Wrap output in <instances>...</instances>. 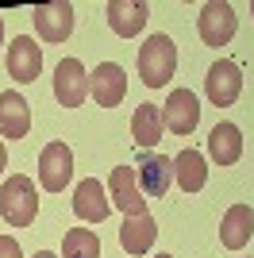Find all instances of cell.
<instances>
[{
	"instance_id": "1",
	"label": "cell",
	"mask_w": 254,
	"mask_h": 258,
	"mask_svg": "<svg viewBox=\"0 0 254 258\" xmlns=\"http://www.w3.org/2000/svg\"><path fill=\"white\" fill-rule=\"evenodd\" d=\"M0 216L12 227H31L35 224V216H39V193H35L31 177H23V173L4 177V185H0Z\"/></svg>"
},
{
	"instance_id": "2",
	"label": "cell",
	"mask_w": 254,
	"mask_h": 258,
	"mask_svg": "<svg viewBox=\"0 0 254 258\" xmlns=\"http://www.w3.org/2000/svg\"><path fill=\"white\" fill-rule=\"evenodd\" d=\"M177 70V46L169 35H150L147 43L139 46V77L147 89H162Z\"/></svg>"
},
{
	"instance_id": "3",
	"label": "cell",
	"mask_w": 254,
	"mask_h": 258,
	"mask_svg": "<svg viewBox=\"0 0 254 258\" xmlns=\"http://www.w3.org/2000/svg\"><path fill=\"white\" fill-rule=\"evenodd\" d=\"M197 27H201V39L204 46H227L235 39V31H239V16H235L231 4H223V0H208L201 8V16H197Z\"/></svg>"
},
{
	"instance_id": "4",
	"label": "cell",
	"mask_w": 254,
	"mask_h": 258,
	"mask_svg": "<svg viewBox=\"0 0 254 258\" xmlns=\"http://www.w3.org/2000/svg\"><path fill=\"white\" fill-rule=\"evenodd\" d=\"M74 181V151L66 143H46L39 154V185L46 193H62Z\"/></svg>"
},
{
	"instance_id": "5",
	"label": "cell",
	"mask_w": 254,
	"mask_h": 258,
	"mask_svg": "<svg viewBox=\"0 0 254 258\" xmlns=\"http://www.w3.org/2000/svg\"><path fill=\"white\" fill-rule=\"evenodd\" d=\"M54 97L62 108H81L89 97V70L81 66V58H62L54 66Z\"/></svg>"
},
{
	"instance_id": "6",
	"label": "cell",
	"mask_w": 254,
	"mask_h": 258,
	"mask_svg": "<svg viewBox=\"0 0 254 258\" xmlns=\"http://www.w3.org/2000/svg\"><path fill=\"white\" fill-rule=\"evenodd\" d=\"M35 31L42 43H66L74 31V4L70 0H54V4H35L31 8Z\"/></svg>"
},
{
	"instance_id": "7",
	"label": "cell",
	"mask_w": 254,
	"mask_h": 258,
	"mask_svg": "<svg viewBox=\"0 0 254 258\" xmlns=\"http://www.w3.org/2000/svg\"><path fill=\"white\" fill-rule=\"evenodd\" d=\"M204 93H208V100L216 108H231L239 100V93H243V70L231 58H220L204 77Z\"/></svg>"
},
{
	"instance_id": "8",
	"label": "cell",
	"mask_w": 254,
	"mask_h": 258,
	"mask_svg": "<svg viewBox=\"0 0 254 258\" xmlns=\"http://www.w3.org/2000/svg\"><path fill=\"white\" fill-rule=\"evenodd\" d=\"M108 201L119 208L123 216H143L147 212V197L139 189V173L131 166H116L108 177Z\"/></svg>"
},
{
	"instance_id": "9",
	"label": "cell",
	"mask_w": 254,
	"mask_h": 258,
	"mask_svg": "<svg viewBox=\"0 0 254 258\" xmlns=\"http://www.w3.org/2000/svg\"><path fill=\"white\" fill-rule=\"evenodd\" d=\"M89 97L96 100V108H116L127 97V74L116 62H100L89 74Z\"/></svg>"
},
{
	"instance_id": "10",
	"label": "cell",
	"mask_w": 254,
	"mask_h": 258,
	"mask_svg": "<svg viewBox=\"0 0 254 258\" xmlns=\"http://www.w3.org/2000/svg\"><path fill=\"white\" fill-rule=\"evenodd\" d=\"M162 123H166L173 135H193L197 123H201V100L193 97L189 89H173L162 104Z\"/></svg>"
},
{
	"instance_id": "11",
	"label": "cell",
	"mask_w": 254,
	"mask_h": 258,
	"mask_svg": "<svg viewBox=\"0 0 254 258\" xmlns=\"http://www.w3.org/2000/svg\"><path fill=\"white\" fill-rule=\"evenodd\" d=\"M4 62H8V77L12 81L27 85V81H35V77L42 74V46L35 43L31 35H16Z\"/></svg>"
},
{
	"instance_id": "12",
	"label": "cell",
	"mask_w": 254,
	"mask_h": 258,
	"mask_svg": "<svg viewBox=\"0 0 254 258\" xmlns=\"http://www.w3.org/2000/svg\"><path fill=\"white\" fill-rule=\"evenodd\" d=\"M74 212L81 216L85 224H104V220H108L112 201H108V189L96 181V177L77 181V189H74Z\"/></svg>"
},
{
	"instance_id": "13",
	"label": "cell",
	"mask_w": 254,
	"mask_h": 258,
	"mask_svg": "<svg viewBox=\"0 0 254 258\" xmlns=\"http://www.w3.org/2000/svg\"><path fill=\"white\" fill-rule=\"evenodd\" d=\"M104 16H108V27H112L119 39H135V35L147 27L150 8L143 4V0H112V4L104 8Z\"/></svg>"
},
{
	"instance_id": "14",
	"label": "cell",
	"mask_w": 254,
	"mask_h": 258,
	"mask_svg": "<svg viewBox=\"0 0 254 258\" xmlns=\"http://www.w3.org/2000/svg\"><path fill=\"white\" fill-rule=\"evenodd\" d=\"M254 235V208L250 205H231L220 220V243L227 250H243Z\"/></svg>"
},
{
	"instance_id": "15",
	"label": "cell",
	"mask_w": 254,
	"mask_h": 258,
	"mask_svg": "<svg viewBox=\"0 0 254 258\" xmlns=\"http://www.w3.org/2000/svg\"><path fill=\"white\" fill-rule=\"evenodd\" d=\"M31 131V108L23 100V93L8 89V93H0V135L4 139H23Z\"/></svg>"
},
{
	"instance_id": "16",
	"label": "cell",
	"mask_w": 254,
	"mask_h": 258,
	"mask_svg": "<svg viewBox=\"0 0 254 258\" xmlns=\"http://www.w3.org/2000/svg\"><path fill=\"white\" fill-rule=\"evenodd\" d=\"M154 239H158V224H154V216H150V212H143V216H123V227H119V247H123L127 254H150Z\"/></svg>"
},
{
	"instance_id": "17",
	"label": "cell",
	"mask_w": 254,
	"mask_h": 258,
	"mask_svg": "<svg viewBox=\"0 0 254 258\" xmlns=\"http://www.w3.org/2000/svg\"><path fill=\"white\" fill-rule=\"evenodd\" d=\"M208 158L216 166H235V162L243 158V131L235 127V123H216L208 131Z\"/></svg>"
},
{
	"instance_id": "18",
	"label": "cell",
	"mask_w": 254,
	"mask_h": 258,
	"mask_svg": "<svg viewBox=\"0 0 254 258\" xmlns=\"http://www.w3.org/2000/svg\"><path fill=\"white\" fill-rule=\"evenodd\" d=\"M139 189H143V197H162L169 189V181H173V158H162V154H143L139 158Z\"/></svg>"
},
{
	"instance_id": "19",
	"label": "cell",
	"mask_w": 254,
	"mask_h": 258,
	"mask_svg": "<svg viewBox=\"0 0 254 258\" xmlns=\"http://www.w3.org/2000/svg\"><path fill=\"white\" fill-rule=\"evenodd\" d=\"M162 131H166V123H162V108L158 104H139L135 112H131V139H135L143 151L158 147Z\"/></svg>"
},
{
	"instance_id": "20",
	"label": "cell",
	"mask_w": 254,
	"mask_h": 258,
	"mask_svg": "<svg viewBox=\"0 0 254 258\" xmlns=\"http://www.w3.org/2000/svg\"><path fill=\"white\" fill-rule=\"evenodd\" d=\"M173 177H177V185L185 193H201L204 181H208V158H204L201 151L185 147V151L173 158Z\"/></svg>"
},
{
	"instance_id": "21",
	"label": "cell",
	"mask_w": 254,
	"mask_h": 258,
	"mask_svg": "<svg viewBox=\"0 0 254 258\" xmlns=\"http://www.w3.org/2000/svg\"><path fill=\"white\" fill-rule=\"evenodd\" d=\"M62 258H100V239L89 227H70L62 235Z\"/></svg>"
},
{
	"instance_id": "22",
	"label": "cell",
	"mask_w": 254,
	"mask_h": 258,
	"mask_svg": "<svg viewBox=\"0 0 254 258\" xmlns=\"http://www.w3.org/2000/svg\"><path fill=\"white\" fill-rule=\"evenodd\" d=\"M0 258H23L20 243H16L12 235H0Z\"/></svg>"
},
{
	"instance_id": "23",
	"label": "cell",
	"mask_w": 254,
	"mask_h": 258,
	"mask_svg": "<svg viewBox=\"0 0 254 258\" xmlns=\"http://www.w3.org/2000/svg\"><path fill=\"white\" fill-rule=\"evenodd\" d=\"M4 166H8V151H4V143H0V173H4Z\"/></svg>"
},
{
	"instance_id": "24",
	"label": "cell",
	"mask_w": 254,
	"mask_h": 258,
	"mask_svg": "<svg viewBox=\"0 0 254 258\" xmlns=\"http://www.w3.org/2000/svg\"><path fill=\"white\" fill-rule=\"evenodd\" d=\"M35 258H58L54 250H35Z\"/></svg>"
},
{
	"instance_id": "25",
	"label": "cell",
	"mask_w": 254,
	"mask_h": 258,
	"mask_svg": "<svg viewBox=\"0 0 254 258\" xmlns=\"http://www.w3.org/2000/svg\"><path fill=\"white\" fill-rule=\"evenodd\" d=\"M0 43H4V16H0Z\"/></svg>"
},
{
	"instance_id": "26",
	"label": "cell",
	"mask_w": 254,
	"mask_h": 258,
	"mask_svg": "<svg viewBox=\"0 0 254 258\" xmlns=\"http://www.w3.org/2000/svg\"><path fill=\"white\" fill-rule=\"evenodd\" d=\"M154 258H173V254H154Z\"/></svg>"
},
{
	"instance_id": "27",
	"label": "cell",
	"mask_w": 254,
	"mask_h": 258,
	"mask_svg": "<svg viewBox=\"0 0 254 258\" xmlns=\"http://www.w3.org/2000/svg\"><path fill=\"white\" fill-rule=\"evenodd\" d=\"M250 16H254V0H250Z\"/></svg>"
}]
</instances>
